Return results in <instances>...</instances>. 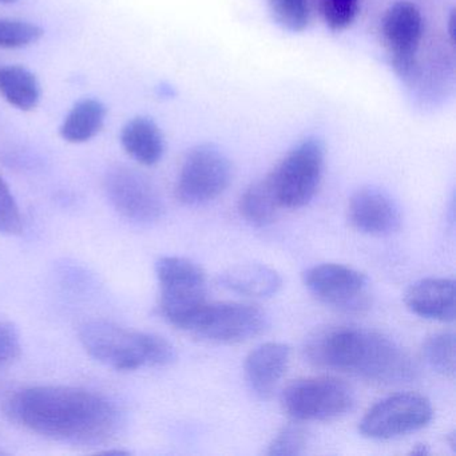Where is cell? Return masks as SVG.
<instances>
[{"mask_svg": "<svg viewBox=\"0 0 456 456\" xmlns=\"http://www.w3.org/2000/svg\"><path fill=\"white\" fill-rule=\"evenodd\" d=\"M7 413L34 434L73 444L105 443L119 424V412L113 402L81 387L20 389L10 397Z\"/></svg>", "mask_w": 456, "mask_h": 456, "instance_id": "cell-1", "label": "cell"}, {"mask_svg": "<svg viewBox=\"0 0 456 456\" xmlns=\"http://www.w3.org/2000/svg\"><path fill=\"white\" fill-rule=\"evenodd\" d=\"M228 157L213 145H199L188 151L175 183V194L183 204L202 205L213 201L228 189L232 181Z\"/></svg>", "mask_w": 456, "mask_h": 456, "instance_id": "cell-7", "label": "cell"}, {"mask_svg": "<svg viewBox=\"0 0 456 456\" xmlns=\"http://www.w3.org/2000/svg\"><path fill=\"white\" fill-rule=\"evenodd\" d=\"M273 20L293 33L305 30L311 20L309 0H268Z\"/></svg>", "mask_w": 456, "mask_h": 456, "instance_id": "cell-22", "label": "cell"}, {"mask_svg": "<svg viewBox=\"0 0 456 456\" xmlns=\"http://www.w3.org/2000/svg\"><path fill=\"white\" fill-rule=\"evenodd\" d=\"M22 232V215L14 194L0 177V233L15 236Z\"/></svg>", "mask_w": 456, "mask_h": 456, "instance_id": "cell-26", "label": "cell"}, {"mask_svg": "<svg viewBox=\"0 0 456 456\" xmlns=\"http://www.w3.org/2000/svg\"><path fill=\"white\" fill-rule=\"evenodd\" d=\"M121 145L127 156L143 167L159 164L165 153L164 134L149 117H134L125 124Z\"/></svg>", "mask_w": 456, "mask_h": 456, "instance_id": "cell-16", "label": "cell"}, {"mask_svg": "<svg viewBox=\"0 0 456 456\" xmlns=\"http://www.w3.org/2000/svg\"><path fill=\"white\" fill-rule=\"evenodd\" d=\"M312 364L351 373L378 384H399L415 378L416 365L394 340L357 327L320 330L306 344Z\"/></svg>", "mask_w": 456, "mask_h": 456, "instance_id": "cell-2", "label": "cell"}, {"mask_svg": "<svg viewBox=\"0 0 456 456\" xmlns=\"http://www.w3.org/2000/svg\"><path fill=\"white\" fill-rule=\"evenodd\" d=\"M280 204L268 177L256 181L248 186L239 201V212L250 225L266 226L273 223Z\"/></svg>", "mask_w": 456, "mask_h": 456, "instance_id": "cell-20", "label": "cell"}, {"mask_svg": "<svg viewBox=\"0 0 456 456\" xmlns=\"http://www.w3.org/2000/svg\"><path fill=\"white\" fill-rule=\"evenodd\" d=\"M306 447V432L298 424H288L272 440L268 455L295 456L300 455Z\"/></svg>", "mask_w": 456, "mask_h": 456, "instance_id": "cell-25", "label": "cell"}, {"mask_svg": "<svg viewBox=\"0 0 456 456\" xmlns=\"http://www.w3.org/2000/svg\"><path fill=\"white\" fill-rule=\"evenodd\" d=\"M424 20L416 4L400 0L392 4L381 20V37L395 74L410 85L419 66Z\"/></svg>", "mask_w": 456, "mask_h": 456, "instance_id": "cell-8", "label": "cell"}, {"mask_svg": "<svg viewBox=\"0 0 456 456\" xmlns=\"http://www.w3.org/2000/svg\"><path fill=\"white\" fill-rule=\"evenodd\" d=\"M423 356L432 370L452 379L455 376V335L451 332L432 335L424 343Z\"/></svg>", "mask_w": 456, "mask_h": 456, "instance_id": "cell-21", "label": "cell"}, {"mask_svg": "<svg viewBox=\"0 0 456 456\" xmlns=\"http://www.w3.org/2000/svg\"><path fill=\"white\" fill-rule=\"evenodd\" d=\"M266 317L256 305L242 303H207L188 332L215 343H241L265 330Z\"/></svg>", "mask_w": 456, "mask_h": 456, "instance_id": "cell-11", "label": "cell"}, {"mask_svg": "<svg viewBox=\"0 0 456 456\" xmlns=\"http://www.w3.org/2000/svg\"><path fill=\"white\" fill-rule=\"evenodd\" d=\"M15 2H18V0H0V4H15Z\"/></svg>", "mask_w": 456, "mask_h": 456, "instance_id": "cell-28", "label": "cell"}, {"mask_svg": "<svg viewBox=\"0 0 456 456\" xmlns=\"http://www.w3.org/2000/svg\"><path fill=\"white\" fill-rule=\"evenodd\" d=\"M0 95L18 110H34L41 101V85L28 69L4 66L0 68Z\"/></svg>", "mask_w": 456, "mask_h": 456, "instance_id": "cell-19", "label": "cell"}, {"mask_svg": "<svg viewBox=\"0 0 456 456\" xmlns=\"http://www.w3.org/2000/svg\"><path fill=\"white\" fill-rule=\"evenodd\" d=\"M108 109L101 101L85 98L69 111L60 127L66 142L85 143L100 134L105 126Z\"/></svg>", "mask_w": 456, "mask_h": 456, "instance_id": "cell-18", "label": "cell"}, {"mask_svg": "<svg viewBox=\"0 0 456 456\" xmlns=\"http://www.w3.org/2000/svg\"><path fill=\"white\" fill-rule=\"evenodd\" d=\"M22 346L17 327L0 314V370L9 367L20 357Z\"/></svg>", "mask_w": 456, "mask_h": 456, "instance_id": "cell-27", "label": "cell"}, {"mask_svg": "<svg viewBox=\"0 0 456 456\" xmlns=\"http://www.w3.org/2000/svg\"><path fill=\"white\" fill-rule=\"evenodd\" d=\"M348 218L356 231L370 236L394 233L400 226V213L396 205L383 191L375 188H362L351 197Z\"/></svg>", "mask_w": 456, "mask_h": 456, "instance_id": "cell-13", "label": "cell"}, {"mask_svg": "<svg viewBox=\"0 0 456 456\" xmlns=\"http://www.w3.org/2000/svg\"><path fill=\"white\" fill-rule=\"evenodd\" d=\"M455 281L445 277H428L408 288L404 303L416 316L434 322L455 320Z\"/></svg>", "mask_w": 456, "mask_h": 456, "instance_id": "cell-15", "label": "cell"}, {"mask_svg": "<svg viewBox=\"0 0 456 456\" xmlns=\"http://www.w3.org/2000/svg\"><path fill=\"white\" fill-rule=\"evenodd\" d=\"M432 413L427 397L415 392H403L372 405L360 420L359 429L370 439H394L428 426Z\"/></svg>", "mask_w": 456, "mask_h": 456, "instance_id": "cell-9", "label": "cell"}, {"mask_svg": "<svg viewBox=\"0 0 456 456\" xmlns=\"http://www.w3.org/2000/svg\"><path fill=\"white\" fill-rule=\"evenodd\" d=\"M325 151L314 137L293 146L266 177L271 181L280 208L298 209L309 204L324 172Z\"/></svg>", "mask_w": 456, "mask_h": 456, "instance_id": "cell-5", "label": "cell"}, {"mask_svg": "<svg viewBox=\"0 0 456 456\" xmlns=\"http://www.w3.org/2000/svg\"><path fill=\"white\" fill-rule=\"evenodd\" d=\"M360 0H320L322 20L330 30L341 31L356 20Z\"/></svg>", "mask_w": 456, "mask_h": 456, "instance_id": "cell-24", "label": "cell"}, {"mask_svg": "<svg viewBox=\"0 0 456 456\" xmlns=\"http://www.w3.org/2000/svg\"><path fill=\"white\" fill-rule=\"evenodd\" d=\"M289 360L290 348L287 344L269 341L256 346L245 359L248 386L261 399H268L287 372Z\"/></svg>", "mask_w": 456, "mask_h": 456, "instance_id": "cell-14", "label": "cell"}, {"mask_svg": "<svg viewBox=\"0 0 456 456\" xmlns=\"http://www.w3.org/2000/svg\"><path fill=\"white\" fill-rule=\"evenodd\" d=\"M306 289L327 305L348 314L368 308V279L356 269L341 264H320L303 274Z\"/></svg>", "mask_w": 456, "mask_h": 456, "instance_id": "cell-12", "label": "cell"}, {"mask_svg": "<svg viewBox=\"0 0 456 456\" xmlns=\"http://www.w3.org/2000/svg\"><path fill=\"white\" fill-rule=\"evenodd\" d=\"M87 354L122 372L142 367H165L175 362V346L154 333L129 330L108 320H89L79 327Z\"/></svg>", "mask_w": 456, "mask_h": 456, "instance_id": "cell-3", "label": "cell"}, {"mask_svg": "<svg viewBox=\"0 0 456 456\" xmlns=\"http://www.w3.org/2000/svg\"><path fill=\"white\" fill-rule=\"evenodd\" d=\"M159 311L167 322L188 330L207 300V276L201 266L178 256H165L156 264Z\"/></svg>", "mask_w": 456, "mask_h": 456, "instance_id": "cell-4", "label": "cell"}, {"mask_svg": "<svg viewBox=\"0 0 456 456\" xmlns=\"http://www.w3.org/2000/svg\"><path fill=\"white\" fill-rule=\"evenodd\" d=\"M42 37L44 30L36 23L0 18V49H23L37 44Z\"/></svg>", "mask_w": 456, "mask_h": 456, "instance_id": "cell-23", "label": "cell"}, {"mask_svg": "<svg viewBox=\"0 0 456 456\" xmlns=\"http://www.w3.org/2000/svg\"><path fill=\"white\" fill-rule=\"evenodd\" d=\"M105 191L114 209L133 223H156L164 215L159 188L140 170L125 165L111 167L106 173Z\"/></svg>", "mask_w": 456, "mask_h": 456, "instance_id": "cell-10", "label": "cell"}, {"mask_svg": "<svg viewBox=\"0 0 456 456\" xmlns=\"http://www.w3.org/2000/svg\"><path fill=\"white\" fill-rule=\"evenodd\" d=\"M223 287L248 297H271L281 288V277L263 264H242L229 268L218 277Z\"/></svg>", "mask_w": 456, "mask_h": 456, "instance_id": "cell-17", "label": "cell"}, {"mask_svg": "<svg viewBox=\"0 0 456 456\" xmlns=\"http://www.w3.org/2000/svg\"><path fill=\"white\" fill-rule=\"evenodd\" d=\"M354 404L351 387L330 376L298 379L281 394L282 408L297 421L330 420L346 415Z\"/></svg>", "mask_w": 456, "mask_h": 456, "instance_id": "cell-6", "label": "cell"}]
</instances>
